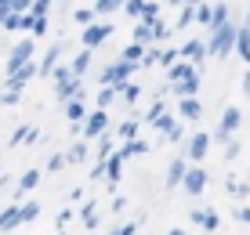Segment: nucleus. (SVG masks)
Returning <instances> with one entry per match:
<instances>
[{"instance_id": "41", "label": "nucleus", "mask_w": 250, "mask_h": 235, "mask_svg": "<svg viewBox=\"0 0 250 235\" xmlns=\"http://www.w3.org/2000/svg\"><path fill=\"white\" fill-rule=\"evenodd\" d=\"M142 7H145V0H124V15H127V19H138Z\"/></svg>"}, {"instance_id": "28", "label": "nucleus", "mask_w": 250, "mask_h": 235, "mask_svg": "<svg viewBox=\"0 0 250 235\" xmlns=\"http://www.w3.org/2000/svg\"><path fill=\"white\" fill-rule=\"evenodd\" d=\"M200 228H203V235H210V232H218V228H221V217H218V210H214V206H207V210H203Z\"/></svg>"}, {"instance_id": "40", "label": "nucleus", "mask_w": 250, "mask_h": 235, "mask_svg": "<svg viewBox=\"0 0 250 235\" xmlns=\"http://www.w3.org/2000/svg\"><path fill=\"white\" fill-rule=\"evenodd\" d=\"M192 15H196V0H185V7H182V19H178V29H185V25L192 22Z\"/></svg>"}, {"instance_id": "21", "label": "nucleus", "mask_w": 250, "mask_h": 235, "mask_svg": "<svg viewBox=\"0 0 250 235\" xmlns=\"http://www.w3.org/2000/svg\"><path fill=\"white\" fill-rule=\"evenodd\" d=\"M91 55H94V51H87V47H83L80 55H76L73 62H69V73H73L76 80H83V76H87V69H91Z\"/></svg>"}, {"instance_id": "33", "label": "nucleus", "mask_w": 250, "mask_h": 235, "mask_svg": "<svg viewBox=\"0 0 250 235\" xmlns=\"http://www.w3.org/2000/svg\"><path fill=\"white\" fill-rule=\"evenodd\" d=\"M134 43H152V25L149 22H138L134 25Z\"/></svg>"}, {"instance_id": "20", "label": "nucleus", "mask_w": 250, "mask_h": 235, "mask_svg": "<svg viewBox=\"0 0 250 235\" xmlns=\"http://www.w3.org/2000/svg\"><path fill=\"white\" fill-rule=\"evenodd\" d=\"M116 152L124 156V163H127V159H134V156H145V152H149V141H142V137H131V141H124Z\"/></svg>"}, {"instance_id": "48", "label": "nucleus", "mask_w": 250, "mask_h": 235, "mask_svg": "<svg viewBox=\"0 0 250 235\" xmlns=\"http://www.w3.org/2000/svg\"><path fill=\"white\" fill-rule=\"evenodd\" d=\"M163 109H167V105H163V101H152V109H149V112H145V119H149V123H152V119H156V116H160V112H163Z\"/></svg>"}, {"instance_id": "45", "label": "nucleus", "mask_w": 250, "mask_h": 235, "mask_svg": "<svg viewBox=\"0 0 250 235\" xmlns=\"http://www.w3.org/2000/svg\"><path fill=\"white\" fill-rule=\"evenodd\" d=\"M73 19L80 22V25H87V22H94V11H87V7H76V11H73Z\"/></svg>"}, {"instance_id": "5", "label": "nucleus", "mask_w": 250, "mask_h": 235, "mask_svg": "<svg viewBox=\"0 0 250 235\" xmlns=\"http://www.w3.org/2000/svg\"><path fill=\"white\" fill-rule=\"evenodd\" d=\"M185 159L188 163H207V152H210V134L207 130H200V134H185Z\"/></svg>"}, {"instance_id": "36", "label": "nucleus", "mask_w": 250, "mask_h": 235, "mask_svg": "<svg viewBox=\"0 0 250 235\" xmlns=\"http://www.w3.org/2000/svg\"><path fill=\"white\" fill-rule=\"evenodd\" d=\"M120 94H124V101H127V105H134V101L142 98V91H138V83H131V80H127L124 87H120Z\"/></svg>"}, {"instance_id": "17", "label": "nucleus", "mask_w": 250, "mask_h": 235, "mask_svg": "<svg viewBox=\"0 0 250 235\" xmlns=\"http://www.w3.org/2000/svg\"><path fill=\"white\" fill-rule=\"evenodd\" d=\"M58 62H62V43H55V47H47L44 51V58H40V65H37V76H51V69H55Z\"/></svg>"}, {"instance_id": "53", "label": "nucleus", "mask_w": 250, "mask_h": 235, "mask_svg": "<svg viewBox=\"0 0 250 235\" xmlns=\"http://www.w3.org/2000/svg\"><path fill=\"white\" fill-rule=\"evenodd\" d=\"M167 4H174V7H178V4H185V0H167Z\"/></svg>"}, {"instance_id": "46", "label": "nucleus", "mask_w": 250, "mask_h": 235, "mask_svg": "<svg viewBox=\"0 0 250 235\" xmlns=\"http://www.w3.org/2000/svg\"><path fill=\"white\" fill-rule=\"evenodd\" d=\"M69 221H73V210H58V217H55V228L62 232V228H65Z\"/></svg>"}, {"instance_id": "3", "label": "nucleus", "mask_w": 250, "mask_h": 235, "mask_svg": "<svg viewBox=\"0 0 250 235\" xmlns=\"http://www.w3.org/2000/svg\"><path fill=\"white\" fill-rule=\"evenodd\" d=\"M232 37H236V22H225L221 29H214L210 33V40L203 43L207 47V55H214V58H229V51H232Z\"/></svg>"}, {"instance_id": "19", "label": "nucleus", "mask_w": 250, "mask_h": 235, "mask_svg": "<svg viewBox=\"0 0 250 235\" xmlns=\"http://www.w3.org/2000/svg\"><path fill=\"white\" fill-rule=\"evenodd\" d=\"M225 192L243 203V199L250 196V181H236V174H225Z\"/></svg>"}, {"instance_id": "58", "label": "nucleus", "mask_w": 250, "mask_h": 235, "mask_svg": "<svg viewBox=\"0 0 250 235\" xmlns=\"http://www.w3.org/2000/svg\"><path fill=\"white\" fill-rule=\"evenodd\" d=\"M210 235H218V232H210Z\"/></svg>"}, {"instance_id": "39", "label": "nucleus", "mask_w": 250, "mask_h": 235, "mask_svg": "<svg viewBox=\"0 0 250 235\" xmlns=\"http://www.w3.org/2000/svg\"><path fill=\"white\" fill-rule=\"evenodd\" d=\"M62 167H65V156L62 152H51V159H47V174H62Z\"/></svg>"}, {"instance_id": "1", "label": "nucleus", "mask_w": 250, "mask_h": 235, "mask_svg": "<svg viewBox=\"0 0 250 235\" xmlns=\"http://www.w3.org/2000/svg\"><path fill=\"white\" fill-rule=\"evenodd\" d=\"M207 185H210V174H207V167H203V163H188L185 174H182V185H178V188H182L185 196L196 199V196L207 192Z\"/></svg>"}, {"instance_id": "12", "label": "nucleus", "mask_w": 250, "mask_h": 235, "mask_svg": "<svg viewBox=\"0 0 250 235\" xmlns=\"http://www.w3.org/2000/svg\"><path fill=\"white\" fill-rule=\"evenodd\" d=\"M185 167H188V159L182 152L174 156V159L167 163V181H163V185H167V192H178V185H182V174H185Z\"/></svg>"}, {"instance_id": "34", "label": "nucleus", "mask_w": 250, "mask_h": 235, "mask_svg": "<svg viewBox=\"0 0 250 235\" xmlns=\"http://www.w3.org/2000/svg\"><path fill=\"white\" fill-rule=\"evenodd\" d=\"M113 101H116V91H113V87H102L98 98H94V105H98V109H109Z\"/></svg>"}, {"instance_id": "16", "label": "nucleus", "mask_w": 250, "mask_h": 235, "mask_svg": "<svg viewBox=\"0 0 250 235\" xmlns=\"http://www.w3.org/2000/svg\"><path fill=\"white\" fill-rule=\"evenodd\" d=\"M178 58H185V62H192V65H203L207 62V47H203V40H188L182 51H178Z\"/></svg>"}, {"instance_id": "35", "label": "nucleus", "mask_w": 250, "mask_h": 235, "mask_svg": "<svg viewBox=\"0 0 250 235\" xmlns=\"http://www.w3.org/2000/svg\"><path fill=\"white\" fill-rule=\"evenodd\" d=\"M19 101H22V91H7V87L0 91V105H4V109H15Z\"/></svg>"}, {"instance_id": "55", "label": "nucleus", "mask_w": 250, "mask_h": 235, "mask_svg": "<svg viewBox=\"0 0 250 235\" xmlns=\"http://www.w3.org/2000/svg\"><path fill=\"white\" fill-rule=\"evenodd\" d=\"M247 25H250V11H247Z\"/></svg>"}, {"instance_id": "24", "label": "nucleus", "mask_w": 250, "mask_h": 235, "mask_svg": "<svg viewBox=\"0 0 250 235\" xmlns=\"http://www.w3.org/2000/svg\"><path fill=\"white\" fill-rule=\"evenodd\" d=\"M15 228H19V203H11L4 214H0V235H7Z\"/></svg>"}, {"instance_id": "14", "label": "nucleus", "mask_w": 250, "mask_h": 235, "mask_svg": "<svg viewBox=\"0 0 250 235\" xmlns=\"http://www.w3.org/2000/svg\"><path fill=\"white\" fill-rule=\"evenodd\" d=\"M232 51H236V55L250 65V25H247V22H243V25H236V37H232Z\"/></svg>"}, {"instance_id": "57", "label": "nucleus", "mask_w": 250, "mask_h": 235, "mask_svg": "<svg viewBox=\"0 0 250 235\" xmlns=\"http://www.w3.org/2000/svg\"><path fill=\"white\" fill-rule=\"evenodd\" d=\"M58 235H65V228H62V232H58Z\"/></svg>"}, {"instance_id": "26", "label": "nucleus", "mask_w": 250, "mask_h": 235, "mask_svg": "<svg viewBox=\"0 0 250 235\" xmlns=\"http://www.w3.org/2000/svg\"><path fill=\"white\" fill-rule=\"evenodd\" d=\"M229 22V4H210V22H207V29H221V25Z\"/></svg>"}, {"instance_id": "56", "label": "nucleus", "mask_w": 250, "mask_h": 235, "mask_svg": "<svg viewBox=\"0 0 250 235\" xmlns=\"http://www.w3.org/2000/svg\"><path fill=\"white\" fill-rule=\"evenodd\" d=\"M109 235H116V228H113V232H109Z\"/></svg>"}, {"instance_id": "29", "label": "nucleus", "mask_w": 250, "mask_h": 235, "mask_svg": "<svg viewBox=\"0 0 250 235\" xmlns=\"http://www.w3.org/2000/svg\"><path fill=\"white\" fill-rule=\"evenodd\" d=\"M200 73H196V76H188V80H182V83H174V94H178V98H185V94H200Z\"/></svg>"}, {"instance_id": "13", "label": "nucleus", "mask_w": 250, "mask_h": 235, "mask_svg": "<svg viewBox=\"0 0 250 235\" xmlns=\"http://www.w3.org/2000/svg\"><path fill=\"white\" fill-rule=\"evenodd\" d=\"M200 116H203V101L196 98V94L178 98V119H200Z\"/></svg>"}, {"instance_id": "25", "label": "nucleus", "mask_w": 250, "mask_h": 235, "mask_svg": "<svg viewBox=\"0 0 250 235\" xmlns=\"http://www.w3.org/2000/svg\"><path fill=\"white\" fill-rule=\"evenodd\" d=\"M62 156H65V167H69V163H87V141L80 137V141H76V145H69V149H65Z\"/></svg>"}, {"instance_id": "38", "label": "nucleus", "mask_w": 250, "mask_h": 235, "mask_svg": "<svg viewBox=\"0 0 250 235\" xmlns=\"http://www.w3.org/2000/svg\"><path fill=\"white\" fill-rule=\"evenodd\" d=\"M221 145H225V163H232V159H236V156H239V149H243V145L236 141V134H232V137H225V141H221Z\"/></svg>"}, {"instance_id": "8", "label": "nucleus", "mask_w": 250, "mask_h": 235, "mask_svg": "<svg viewBox=\"0 0 250 235\" xmlns=\"http://www.w3.org/2000/svg\"><path fill=\"white\" fill-rule=\"evenodd\" d=\"M25 62H33V37L11 47V55L4 58V73H15V69H19V65H25Z\"/></svg>"}, {"instance_id": "47", "label": "nucleus", "mask_w": 250, "mask_h": 235, "mask_svg": "<svg viewBox=\"0 0 250 235\" xmlns=\"http://www.w3.org/2000/svg\"><path fill=\"white\" fill-rule=\"evenodd\" d=\"M163 37H167V25L156 19V22H152V40H163Z\"/></svg>"}, {"instance_id": "37", "label": "nucleus", "mask_w": 250, "mask_h": 235, "mask_svg": "<svg viewBox=\"0 0 250 235\" xmlns=\"http://www.w3.org/2000/svg\"><path fill=\"white\" fill-rule=\"evenodd\" d=\"M174 58H178V47H160L156 51V62L167 69V65H174Z\"/></svg>"}, {"instance_id": "6", "label": "nucleus", "mask_w": 250, "mask_h": 235, "mask_svg": "<svg viewBox=\"0 0 250 235\" xmlns=\"http://www.w3.org/2000/svg\"><path fill=\"white\" fill-rule=\"evenodd\" d=\"M239 123H243V112H239L236 105H229L225 112H221V119H218V127H214V134H210V141H225V137H232L239 130Z\"/></svg>"}, {"instance_id": "49", "label": "nucleus", "mask_w": 250, "mask_h": 235, "mask_svg": "<svg viewBox=\"0 0 250 235\" xmlns=\"http://www.w3.org/2000/svg\"><path fill=\"white\" fill-rule=\"evenodd\" d=\"M91 181H102V177H105V167H102V163H91Z\"/></svg>"}, {"instance_id": "43", "label": "nucleus", "mask_w": 250, "mask_h": 235, "mask_svg": "<svg viewBox=\"0 0 250 235\" xmlns=\"http://www.w3.org/2000/svg\"><path fill=\"white\" fill-rule=\"evenodd\" d=\"M33 7V0H7V11H15V15H25Z\"/></svg>"}, {"instance_id": "51", "label": "nucleus", "mask_w": 250, "mask_h": 235, "mask_svg": "<svg viewBox=\"0 0 250 235\" xmlns=\"http://www.w3.org/2000/svg\"><path fill=\"white\" fill-rule=\"evenodd\" d=\"M243 91L250 94V69H247V73H243Z\"/></svg>"}, {"instance_id": "11", "label": "nucleus", "mask_w": 250, "mask_h": 235, "mask_svg": "<svg viewBox=\"0 0 250 235\" xmlns=\"http://www.w3.org/2000/svg\"><path fill=\"white\" fill-rule=\"evenodd\" d=\"M102 167H105V181H109V188H116L120 185V177H124V156H120L116 149L102 159Z\"/></svg>"}, {"instance_id": "23", "label": "nucleus", "mask_w": 250, "mask_h": 235, "mask_svg": "<svg viewBox=\"0 0 250 235\" xmlns=\"http://www.w3.org/2000/svg\"><path fill=\"white\" fill-rule=\"evenodd\" d=\"M113 149H116V145H113V137H109V130H102V134L94 137V163H102Z\"/></svg>"}, {"instance_id": "9", "label": "nucleus", "mask_w": 250, "mask_h": 235, "mask_svg": "<svg viewBox=\"0 0 250 235\" xmlns=\"http://www.w3.org/2000/svg\"><path fill=\"white\" fill-rule=\"evenodd\" d=\"M40 177H44V170H37V167H29V170H22V177L15 181V196H11V203H19V199H25L33 192V188L40 185Z\"/></svg>"}, {"instance_id": "32", "label": "nucleus", "mask_w": 250, "mask_h": 235, "mask_svg": "<svg viewBox=\"0 0 250 235\" xmlns=\"http://www.w3.org/2000/svg\"><path fill=\"white\" fill-rule=\"evenodd\" d=\"M116 137H120V145L131 141V137H138V119H124V123H120V130H116Z\"/></svg>"}, {"instance_id": "50", "label": "nucleus", "mask_w": 250, "mask_h": 235, "mask_svg": "<svg viewBox=\"0 0 250 235\" xmlns=\"http://www.w3.org/2000/svg\"><path fill=\"white\" fill-rule=\"evenodd\" d=\"M69 199H73V203H83L87 196H83V188H73V192H69Z\"/></svg>"}, {"instance_id": "22", "label": "nucleus", "mask_w": 250, "mask_h": 235, "mask_svg": "<svg viewBox=\"0 0 250 235\" xmlns=\"http://www.w3.org/2000/svg\"><path fill=\"white\" fill-rule=\"evenodd\" d=\"M80 217H83V228H87V232H94V228L102 224V217H98V206H94V199H91V203H87V199L80 203Z\"/></svg>"}, {"instance_id": "7", "label": "nucleus", "mask_w": 250, "mask_h": 235, "mask_svg": "<svg viewBox=\"0 0 250 235\" xmlns=\"http://www.w3.org/2000/svg\"><path fill=\"white\" fill-rule=\"evenodd\" d=\"M109 33H113V25H109V22H87V25H83V33H80V43L87 51H98L102 43L109 40Z\"/></svg>"}, {"instance_id": "59", "label": "nucleus", "mask_w": 250, "mask_h": 235, "mask_svg": "<svg viewBox=\"0 0 250 235\" xmlns=\"http://www.w3.org/2000/svg\"><path fill=\"white\" fill-rule=\"evenodd\" d=\"M65 4H69V0H65Z\"/></svg>"}, {"instance_id": "52", "label": "nucleus", "mask_w": 250, "mask_h": 235, "mask_svg": "<svg viewBox=\"0 0 250 235\" xmlns=\"http://www.w3.org/2000/svg\"><path fill=\"white\" fill-rule=\"evenodd\" d=\"M167 235H188V232H185V228H170Z\"/></svg>"}, {"instance_id": "44", "label": "nucleus", "mask_w": 250, "mask_h": 235, "mask_svg": "<svg viewBox=\"0 0 250 235\" xmlns=\"http://www.w3.org/2000/svg\"><path fill=\"white\" fill-rule=\"evenodd\" d=\"M232 217H236L239 224H247V228H250V206H243V203H239L236 210H232Z\"/></svg>"}, {"instance_id": "10", "label": "nucleus", "mask_w": 250, "mask_h": 235, "mask_svg": "<svg viewBox=\"0 0 250 235\" xmlns=\"http://www.w3.org/2000/svg\"><path fill=\"white\" fill-rule=\"evenodd\" d=\"M33 76H37V62H25V65H19V69H15V73H7L4 87H7V91H22V87L33 80Z\"/></svg>"}, {"instance_id": "4", "label": "nucleus", "mask_w": 250, "mask_h": 235, "mask_svg": "<svg viewBox=\"0 0 250 235\" xmlns=\"http://www.w3.org/2000/svg\"><path fill=\"white\" fill-rule=\"evenodd\" d=\"M102 130H109V112L105 109H87V116L80 119V137L83 141H94Z\"/></svg>"}, {"instance_id": "27", "label": "nucleus", "mask_w": 250, "mask_h": 235, "mask_svg": "<svg viewBox=\"0 0 250 235\" xmlns=\"http://www.w3.org/2000/svg\"><path fill=\"white\" fill-rule=\"evenodd\" d=\"M40 217V203H29V199H19V224H29Z\"/></svg>"}, {"instance_id": "54", "label": "nucleus", "mask_w": 250, "mask_h": 235, "mask_svg": "<svg viewBox=\"0 0 250 235\" xmlns=\"http://www.w3.org/2000/svg\"><path fill=\"white\" fill-rule=\"evenodd\" d=\"M0 7H7V0H0Z\"/></svg>"}, {"instance_id": "2", "label": "nucleus", "mask_w": 250, "mask_h": 235, "mask_svg": "<svg viewBox=\"0 0 250 235\" xmlns=\"http://www.w3.org/2000/svg\"><path fill=\"white\" fill-rule=\"evenodd\" d=\"M134 69H138L134 62H124V58H120V62H113V65H105V69H102L98 83H102V87H113V91L120 94V87H124V83L134 76Z\"/></svg>"}, {"instance_id": "15", "label": "nucleus", "mask_w": 250, "mask_h": 235, "mask_svg": "<svg viewBox=\"0 0 250 235\" xmlns=\"http://www.w3.org/2000/svg\"><path fill=\"white\" fill-rule=\"evenodd\" d=\"M167 80L170 83H182V80H188V76H196L200 73V65H192V62H185V58H174V65H167Z\"/></svg>"}, {"instance_id": "42", "label": "nucleus", "mask_w": 250, "mask_h": 235, "mask_svg": "<svg viewBox=\"0 0 250 235\" xmlns=\"http://www.w3.org/2000/svg\"><path fill=\"white\" fill-rule=\"evenodd\" d=\"M116 11V0H94V15H113Z\"/></svg>"}, {"instance_id": "31", "label": "nucleus", "mask_w": 250, "mask_h": 235, "mask_svg": "<svg viewBox=\"0 0 250 235\" xmlns=\"http://www.w3.org/2000/svg\"><path fill=\"white\" fill-rule=\"evenodd\" d=\"M142 51H145V43H134V40H131L124 51H120V58H124V62H134V65H138V62H142Z\"/></svg>"}, {"instance_id": "18", "label": "nucleus", "mask_w": 250, "mask_h": 235, "mask_svg": "<svg viewBox=\"0 0 250 235\" xmlns=\"http://www.w3.org/2000/svg\"><path fill=\"white\" fill-rule=\"evenodd\" d=\"M40 141V130L37 127H19L11 137H7V149H19V145H37Z\"/></svg>"}, {"instance_id": "30", "label": "nucleus", "mask_w": 250, "mask_h": 235, "mask_svg": "<svg viewBox=\"0 0 250 235\" xmlns=\"http://www.w3.org/2000/svg\"><path fill=\"white\" fill-rule=\"evenodd\" d=\"M174 123H178V116H170V112H167V109H163V112H160V116H156V119H152V130H156V134L163 137V134H167V130H170V127H174Z\"/></svg>"}]
</instances>
